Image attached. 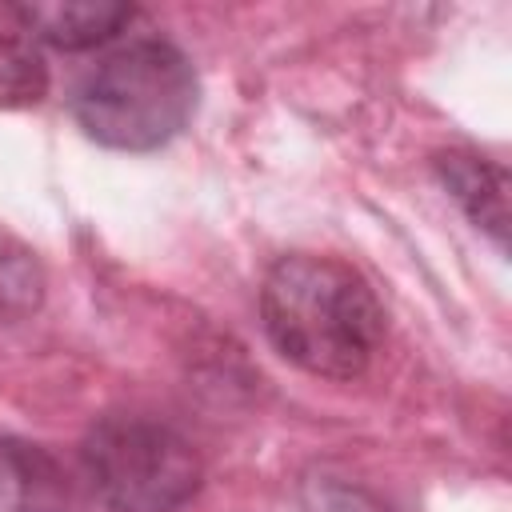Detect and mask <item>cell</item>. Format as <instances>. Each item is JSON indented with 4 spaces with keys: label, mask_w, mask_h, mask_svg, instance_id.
Listing matches in <instances>:
<instances>
[{
    "label": "cell",
    "mask_w": 512,
    "mask_h": 512,
    "mask_svg": "<svg viewBox=\"0 0 512 512\" xmlns=\"http://www.w3.org/2000/svg\"><path fill=\"white\" fill-rule=\"evenodd\" d=\"M264 332L284 360L324 380L360 376L384 340V308L372 284L336 256L292 252L260 288Z\"/></svg>",
    "instance_id": "obj_1"
},
{
    "label": "cell",
    "mask_w": 512,
    "mask_h": 512,
    "mask_svg": "<svg viewBox=\"0 0 512 512\" xmlns=\"http://www.w3.org/2000/svg\"><path fill=\"white\" fill-rule=\"evenodd\" d=\"M196 112V68L168 40H132L92 64L76 92L72 116L104 148L152 152L168 144Z\"/></svg>",
    "instance_id": "obj_2"
},
{
    "label": "cell",
    "mask_w": 512,
    "mask_h": 512,
    "mask_svg": "<svg viewBox=\"0 0 512 512\" xmlns=\"http://www.w3.org/2000/svg\"><path fill=\"white\" fill-rule=\"evenodd\" d=\"M80 468L108 512H176L200 488L196 448L148 416H104L80 444Z\"/></svg>",
    "instance_id": "obj_3"
},
{
    "label": "cell",
    "mask_w": 512,
    "mask_h": 512,
    "mask_svg": "<svg viewBox=\"0 0 512 512\" xmlns=\"http://www.w3.org/2000/svg\"><path fill=\"white\" fill-rule=\"evenodd\" d=\"M0 512H80V500L48 448L0 436Z\"/></svg>",
    "instance_id": "obj_4"
},
{
    "label": "cell",
    "mask_w": 512,
    "mask_h": 512,
    "mask_svg": "<svg viewBox=\"0 0 512 512\" xmlns=\"http://www.w3.org/2000/svg\"><path fill=\"white\" fill-rule=\"evenodd\" d=\"M8 8L28 28L32 40H44L64 52H80L112 40L136 16L132 4H104V0H36V4H8Z\"/></svg>",
    "instance_id": "obj_5"
},
{
    "label": "cell",
    "mask_w": 512,
    "mask_h": 512,
    "mask_svg": "<svg viewBox=\"0 0 512 512\" xmlns=\"http://www.w3.org/2000/svg\"><path fill=\"white\" fill-rule=\"evenodd\" d=\"M436 172L448 184V192L464 204V212L484 228L496 244L508 236V176L500 164L476 156V152H440Z\"/></svg>",
    "instance_id": "obj_6"
},
{
    "label": "cell",
    "mask_w": 512,
    "mask_h": 512,
    "mask_svg": "<svg viewBox=\"0 0 512 512\" xmlns=\"http://www.w3.org/2000/svg\"><path fill=\"white\" fill-rule=\"evenodd\" d=\"M44 92H48V64L36 40L12 16V8H0V108L36 104Z\"/></svg>",
    "instance_id": "obj_7"
},
{
    "label": "cell",
    "mask_w": 512,
    "mask_h": 512,
    "mask_svg": "<svg viewBox=\"0 0 512 512\" xmlns=\"http://www.w3.org/2000/svg\"><path fill=\"white\" fill-rule=\"evenodd\" d=\"M40 296H44V272L36 256L20 240L0 232V320L32 312Z\"/></svg>",
    "instance_id": "obj_8"
}]
</instances>
